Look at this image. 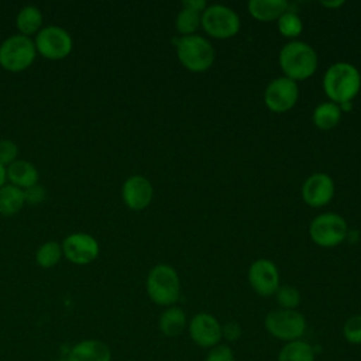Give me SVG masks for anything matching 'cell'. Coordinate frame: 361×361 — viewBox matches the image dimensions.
Wrapping results in <instances>:
<instances>
[{"instance_id":"1","label":"cell","mask_w":361,"mask_h":361,"mask_svg":"<svg viewBox=\"0 0 361 361\" xmlns=\"http://www.w3.org/2000/svg\"><path fill=\"white\" fill-rule=\"evenodd\" d=\"M361 87L360 71L348 62L330 65L323 78V89L327 97L336 104L351 103Z\"/></svg>"},{"instance_id":"2","label":"cell","mask_w":361,"mask_h":361,"mask_svg":"<svg viewBox=\"0 0 361 361\" xmlns=\"http://www.w3.org/2000/svg\"><path fill=\"white\" fill-rule=\"evenodd\" d=\"M279 65L286 78L305 80L317 69V54L303 41H290L279 52Z\"/></svg>"},{"instance_id":"3","label":"cell","mask_w":361,"mask_h":361,"mask_svg":"<svg viewBox=\"0 0 361 361\" xmlns=\"http://www.w3.org/2000/svg\"><path fill=\"white\" fill-rule=\"evenodd\" d=\"M179 62L190 72H204L214 61L212 44L196 34L172 38Z\"/></svg>"},{"instance_id":"4","label":"cell","mask_w":361,"mask_h":361,"mask_svg":"<svg viewBox=\"0 0 361 361\" xmlns=\"http://www.w3.org/2000/svg\"><path fill=\"white\" fill-rule=\"evenodd\" d=\"M147 293L158 306H173L180 296L178 272L171 265H155L147 276Z\"/></svg>"},{"instance_id":"5","label":"cell","mask_w":361,"mask_h":361,"mask_svg":"<svg viewBox=\"0 0 361 361\" xmlns=\"http://www.w3.org/2000/svg\"><path fill=\"white\" fill-rule=\"evenodd\" d=\"M264 326L274 338L289 343L302 338L306 331V319L298 310L274 309L265 316Z\"/></svg>"},{"instance_id":"6","label":"cell","mask_w":361,"mask_h":361,"mask_svg":"<svg viewBox=\"0 0 361 361\" xmlns=\"http://www.w3.org/2000/svg\"><path fill=\"white\" fill-rule=\"evenodd\" d=\"M35 55L34 41L23 34L10 35L0 44V65L10 72L27 69L34 62Z\"/></svg>"},{"instance_id":"7","label":"cell","mask_w":361,"mask_h":361,"mask_svg":"<svg viewBox=\"0 0 361 361\" xmlns=\"http://www.w3.org/2000/svg\"><path fill=\"white\" fill-rule=\"evenodd\" d=\"M204 31L213 38H230L240 30L238 14L223 4H212L202 13V21Z\"/></svg>"},{"instance_id":"8","label":"cell","mask_w":361,"mask_h":361,"mask_svg":"<svg viewBox=\"0 0 361 361\" xmlns=\"http://www.w3.org/2000/svg\"><path fill=\"white\" fill-rule=\"evenodd\" d=\"M309 234L313 243L320 247H336L347 237V223L337 213H323L313 219Z\"/></svg>"},{"instance_id":"9","label":"cell","mask_w":361,"mask_h":361,"mask_svg":"<svg viewBox=\"0 0 361 361\" xmlns=\"http://www.w3.org/2000/svg\"><path fill=\"white\" fill-rule=\"evenodd\" d=\"M35 49L45 58L56 61L63 59L72 51L73 41L71 34L58 25H47L35 35Z\"/></svg>"},{"instance_id":"10","label":"cell","mask_w":361,"mask_h":361,"mask_svg":"<svg viewBox=\"0 0 361 361\" xmlns=\"http://www.w3.org/2000/svg\"><path fill=\"white\" fill-rule=\"evenodd\" d=\"M299 97V89L295 80L281 76L274 79L265 89L264 100L269 110L283 113L290 110Z\"/></svg>"},{"instance_id":"11","label":"cell","mask_w":361,"mask_h":361,"mask_svg":"<svg viewBox=\"0 0 361 361\" xmlns=\"http://www.w3.org/2000/svg\"><path fill=\"white\" fill-rule=\"evenodd\" d=\"M190 340L200 348L210 350L221 341V324L210 313L202 312L195 314L188 323Z\"/></svg>"},{"instance_id":"12","label":"cell","mask_w":361,"mask_h":361,"mask_svg":"<svg viewBox=\"0 0 361 361\" xmlns=\"http://www.w3.org/2000/svg\"><path fill=\"white\" fill-rule=\"evenodd\" d=\"M62 254L73 264L86 265L99 255V243L87 233H72L61 244Z\"/></svg>"},{"instance_id":"13","label":"cell","mask_w":361,"mask_h":361,"mask_svg":"<svg viewBox=\"0 0 361 361\" xmlns=\"http://www.w3.org/2000/svg\"><path fill=\"white\" fill-rule=\"evenodd\" d=\"M248 281L251 288L261 296H272L281 286L276 265L265 258H259L251 264L248 269Z\"/></svg>"},{"instance_id":"14","label":"cell","mask_w":361,"mask_h":361,"mask_svg":"<svg viewBox=\"0 0 361 361\" xmlns=\"http://www.w3.org/2000/svg\"><path fill=\"white\" fill-rule=\"evenodd\" d=\"M334 196V182L327 173L310 175L302 186V197L306 204L312 207H322L327 204Z\"/></svg>"},{"instance_id":"15","label":"cell","mask_w":361,"mask_h":361,"mask_svg":"<svg viewBox=\"0 0 361 361\" xmlns=\"http://www.w3.org/2000/svg\"><path fill=\"white\" fill-rule=\"evenodd\" d=\"M154 189L151 182L141 175H133L127 178L121 188L123 202L131 210H142L152 200Z\"/></svg>"},{"instance_id":"16","label":"cell","mask_w":361,"mask_h":361,"mask_svg":"<svg viewBox=\"0 0 361 361\" xmlns=\"http://www.w3.org/2000/svg\"><path fill=\"white\" fill-rule=\"evenodd\" d=\"M68 361H111V350L102 340L86 338L71 348Z\"/></svg>"},{"instance_id":"17","label":"cell","mask_w":361,"mask_h":361,"mask_svg":"<svg viewBox=\"0 0 361 361\" xmlns=\"http://www.w3.org/2000/svg\"><path fill=\"white\" fill-rule=\"evenodd\" d=\"M38 171L37 168L25 161V159H16L13 164L6 166V178L11 182V185L27 189L38 182Z\"/></svg>"},{"instance_id":"18","label":"cell","mask_w":361,"mask_h":361,"mask_svg":"<svg viewBox=\"0 0 361 361\" xmlns=\"http://www.w3.org/2000/svg\"><path fill=\"white\" fill-rule=\"evenodd\" d=\"M159 331L166 337H178L188 327L185 312L178 306L166 307L158 320Z\"/></svg>"},{"instance_id":"19","label":"cell","mask_w":361,"mask_h":361,"mask_svg":"<svg viewBox=\"0 0 361 361\" xmlns=\"http://www.w3.org/2000/svg\"><path fill=\"white\" fill-rule=\"evenodd\" d=\"M288 10V1L285 0H250L248 11L259 21L278 20Z\"/></svg>"},{"instance_id":"20","label":"cell","mask_w":361,"mask_h":361,"mask_svg":"<svg viewBox=\"0 0 361 361\" xmlns=\"http://www.w3.org/2000/svg\"><path fill=\"white\" fill-rule=\"evenodd\" d=\"M316 353L312 344L305 340L285 343L279 350L276 361H314Z\"/></svg>"},{"instance_id":"21","label":"cell","mask_w":361,"mask_h":361,"mask_svg":"<svg viewBox=\"0 0 361 361\" xmlns=\"http://www.w3.org/2000/svg\"><path fill=\"white\" fill-rule=\"evenodd\" d=\"M24 192L14 185H4L0 188V214L13 216L24 206Z\"/></svg>"},{"instance_id":"22","label":"cell","mask_w":361,"mask_h":361,"mask_svg":"<svg viewBox=\"0 0 361 361\" xmlns=\"http://www.w3.org/2000/svg\"><path fill=\"white\" fill-rule=\"evenodd\" d=\"M16 24L20 34L30 37L41 30L42 13L37 6H25L17 13Z\"/></svg>"},{"instance_id":"23","label":"cell","mask_w":361,"mask_h":361,"mask_svg":"<svg viewBox=\"0 0 361 361\" xmlns=\"http://www.w3.org/2000/svg\"><path fill=\"white\" fill-rule=\"evenodd\" d=\"M313 123L320 130H330L336 127L341 118V107L333 102L319 104L313 111Z\"/></svg>"},{"instance_id":"24","label":"cell","mask_w":361,"mask_h":361,"mask_svg":"<svg viewBox=\"0 0 361 361\" xmlns=\"http://www.w3.org/2000/svg\"><path fill=\"white\" fill-rule=\"evenodd\" d=\"M62 257V247L56 241H47L38 247L35 261L42 268H51L59 262Z\"/></svg>"},{"instance_id":"25","label":"cell","mask_w":361,"mask_h":361,"mask_svg":"<svg viewBox=\"0 0 361 361\" xmlns=\"http://www.w3.org/2000/svg\"><path fill=\"white\" fill-rule=\"evenodd\" d=\"M200 21H202L200 13L186 8V7H182L176 16L175 25H176V30L182 35H192L199 28Z\"/></svg>"},{"instance_id":"26","label":"cell","mask_w":361,"mask_h":361,"mask_svg":"<svg viewBox=\"0 0 361 361\" xmlns=\"http://www.w3.org/2000/svg\"><path fill=\"white\" fill-rule=\"evenodd\" d=\"M303 24L300 17L295 11L286 10L279 18H278V30L283 37L295 38L302 32Z\"/></svg>"},{"instance_id":"27","label":"cell","mask_w":361,"mask_h":361,"mask_svg":"<svg viewBox=\"0 0 361 361\" xmlns=\"http://www.w3.org/2000/svg\"><path fill=\"white\" fill-rule=\"evenodd\" d=\"M276 303L279 305V309L286 310H296V307L300 303V292L290 285H282L275 292Z\"/></svg>"},{"instance_id":"28","label":"cell","mask_w":361,"mask_h":361,"mask_svg":"<svg viewBox=\"0 0 361 361\" xmlns=\"http://www.w3.org/2000/svg\"><path fill=\"white\" fill-rule=\"evenodd\" d=\"M343 337L350 344L361 345V314H353L344 322Z\"/></svg>"},{"instance_id":"29","label":"cell","mask_w":361,"mask_h":361,"mask_svg":"<svg viewBox=\"0 0 361 361\" xmlns=\"http://www.w3.org/2000/svg\"><path fill=\"white\" fill-rule=\"evenodd\" d=\"M204 361H235L234 350L228 344L220 343L209 350Z\"/></svg>"},{"instance_id":"30","label":"cell","mask_w":361,"mask_h":361,"mask_svg":"<svg viewBox=\"0 0 361 361\" xmlns=\"http://www.w3.org/2000/svg\"><path fill=\"white\" fill-rule=\"evenodd\" d=\"M18 147L11 140H0V164L8 166L17 159Z\"/></svg>"},{"instance_id":"31","label":"cell","mask_w":361,"mask_h":361,"mask_svg":"<svg viewBox=\"0 0 361 361\" xmlns=\"http://www.w3.org/2000/svg\"><path fill=\"white\" fill-rule=\"evenodd\" d=\"M241 336H243V327L238 322L230 320L221 324V340L224 338L227 343H234L240 340Z\"/></svg>"},{"instance_id":"32","label":"cell","mask_w":361,"mask_h":361,"mask_svg":"<svg viewBox=\"0 0 361 361\" xmlns=\"http://www.w3.org/2000/svg\"><path fill=\"white\" fill-rule=\"evenodd\" d=\"M23 192H24V200H25V203H30V204H38V203H41V202L45 199V196H47L45 188L41 186V185H38V183H35V185H32V186H30V188H27V189H23Z\"/></svg>"},{"instance_id":"33","label":"cell","mask_w":361,"mask_h":361,"mask_svg":"<svg viewBox=\"0 0 361 361\" xmlns=\"http://www.w3.org/2000/svg\"><path fill=\"white\" fill-rule=\"evenodd\" d=\"M182 7L195 10V11H197V13H203V11L206 10L207 4H206L204 0H183V1H182Z\"/></svg>"},{"instance_id":"34","label":"cell","mask_w":361,"mask_h":361,"mask_svg":"<svg viewBox=\"0 0 361 361\" xmlns=\"http://www.w3.org/2000/svg\"><path fill=\"white\" fill-rule=\"evenodd\" d=\"M320 4H322V6H324V7L336 8V7L343 6V4H344V1H343V0H337V1H320Z\"/></svg>"},{"instance_id":"35","label":"cell","mask_w":361,"mask_h":361,"mask_svg":"<svg viewBox=\"0 0 361 361\" xmlns=\"http://www.w3.org/2000/svg\"><path fill=\"white\" fill-rule=\"evenodd\" d=\"M6 166H3L1 164H0V188H3L4 186V182H6Z\"/></svg>"}]
</instances>
